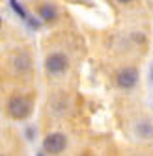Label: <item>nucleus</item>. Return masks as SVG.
I'll use <instances>...</instances> for the list:
<instances>
[{
	"label": "nucleus",
	"mask_w": 153,
	"mask_h": 156,
	"mask_svg": "<svg viewBox=\"0 0 153 156\" xmlns=\"http://www.w3.org/2000/svg\"><path fill=\"white\" fill-rule=\"evenodd\" d=\"M8 113L13 117V119H26L32 113V102L26 99V97H11L8 102Z\"/></svg>",
	"instance_id": "1"
},
{
	"label": "nucleus",
	"mask_w": 153,
	"mask_h": 156,
	"mask_svg": "<svg viewBox=\"0 0 153 156\" xmlns=\"http://www.w3.org/2000/svg\"><path fill=\"white\" fill-rule=\"evenodd\" d=\"M67 147V138L62 132H52L43 140V151L49 154H60Z\"/></svg>",
	"instance_id": "2"
},
{
	"label": "nucleus",
	"mask_w": 153,
	"mask_h": 156,
	"mask_svg": "<svg viewBox=\"0 0 153 156\" xmlns=\"http://www.w3.org/2000/svg\"><path fill=\"white\" fill-rule=\"evenodd\" d=\"M67 67H69V62H67L65 54H62V52L49 54L45 60V69L49 74H62L67 71Z\"/></svg>",
	"instance_id": "3"
},
{
	"label": "nucleus",
	"mask_w": 153,
	"mask_h": 156,
	"mask_svg": "<svg viewBox=\"0 0 153 156\" xmlns=\"http://www.w3.org/2000/svg\"><path fill=\"white\" fill-rule=\"evenodd\" d=\"M138 80V71L135 67H125L116 74V84L121 89H132Z\"/></svg>",
	"instance_id": "4"
},
{
	"label": "nucleus",
	"mask_w": 153,
	"mask_h": 156,
	"mask_svg": "<svg viewBox=\"0 0 153 156\" xmlns=\"http://www.w3.org/2000/svg\"><path fill=\"white\" fill-rule=\"evenodd\" d=\"M37 13H39V17L43 19L45 23H54L56 17H58V9H56V6H52V4H43V6H39Z\"/></svg>",
	"instance_id": "5"
},
{
	"label": "nucleus",
	"mask_w": 153,
	"mask_h": 156,
	"mask_svg": "<svg viewBox=\"0 0 153 156\" xmlns=\"http://www.w3.org/2000/svg\"><path fill=\"white\" fill-rule=\"evenodd\" d=\"M15 69L17 71H21V73H26L28 69H30V58L26 56V54H19V56H15Z\"/></svg>",
	"instance_id": "6"
},
{
	"label": "nucleus",
	"mask_w": 153,
	"mask_h": 156,
	"mask_svg": "<svg viewBox=\"0 0 153 156\" xmlns=\"http://www.w3.org/2000/svg\"><path fill=\"white\" fill-rule=\"evenodd\" d=\"M9 4H11V8L15 9V13H17L19 17H21V19H24V21H26V19H28V15H26L24 8H23V6H19V2H17V0H9Z\"/></svg>",
	"instance_id": "7"
},
{
	"label": "nucleus",
	"mask_w": 153,
	"mask_h": 156,
	"mask_svg": "<svg viewBox=\"0 0 153 156\" xmlns=\"http://www.w3.org/2000/svg\"><path fill=\"white\" fill-rule=\"evenodd\" d=\"M138 134H140V136H146V138H149V136L153 134V132H151V125H149V123L138 125Z\"/></svg>",
	"instance_id": "8"
},
{
	"label": "nucleus",
	"mask_w": 153,
	"mask_h": 156,
	"mask_svg": "<svg viewBox=\"0 0 153 156\" xmlns=\"http://www.w3.org/2000/svg\"><path fill=\"white\" fill-rule=\"evenodd\" d=\"M26 23H28V24H30V28H34V30L39 28V23H37L35 19H32V17H28V19H26Z\"/></svg>",
	"instance_id": "9"
},
{
	"label": "nucleus",
	"mask_w": 153,
	"mask_h": 156,
	"mask_svg": "<svg viewBox=\"0 0 153 156\" xmlns=\"http://www.w3.org/2000/svg\"><path fill=\"white\" fill-rule=\"evenodd\" d=\"M26 138L28 140H34V128H26Z\"/></svg>",
	"instance_id": "10"
},
{
	"label": "nucleus",
	"mask_w": 153,
	"mask_h": 156,
	"mask_svg": "<svg viewBox=\"0 0 153 156\" xmlns=\"http://www.w3.org/2000/svg\"><path fill=\"white\" fill-rule=\"evenodd\" d=\"M118 2H121V4H129L131 0H118Z\"/></svg>",
	"instance_id": "11"
},
{
	"label": "nucleus",
	"mask_w": 153,
	"mask_h": 156,
	"mask_svg": "<svg viewBox=\"0 0 153 156\" xmlns=\"http://www.w3.org/2000/svg\"><path fill=\"white\" fill-rule=\"evenodd\" d=\"M151 82H153V67H151Z\"/></svg>",
	"instance_id": "12"
},
{
	"label": "nucleus",
	"mask_w": 153,
	"mask_h": 156,
	"mask_svg": "<svg viewBox=\"0 0 153 156\" xmlns=\"http://www.w3.org/2000/svg\"><path fill=\"white\" fill-rule=\"evenodd\" d=\"M0 26H2V17H0Z\"/></svg>",
	"instance_id": "13"
},
{
	"label": "nucleus",
	"mask_w": 153,
	"mask_h": 156,
	"mask_svg": "<svg viewBox=\"0 0 153 156\" xmlns=\"http://www.w3.org/2000/svg\"><path fill=\"white\" fill-rule=\"evenodd\" d=\"M0 156H4V154H0Z\"/></svg>",
	"instance_id": "14"
}]
</instances>
